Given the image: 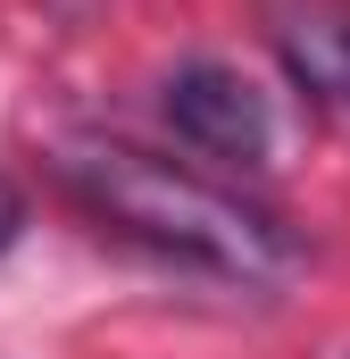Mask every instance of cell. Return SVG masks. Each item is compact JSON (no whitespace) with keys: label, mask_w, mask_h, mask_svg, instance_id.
<instances>
[{"label":"cell","mask_w":350,"mask_h":359,"mask_svg":"<svg viewBox=\"0 0 350 359\" xmlns=\"http://www.w3.org/2000/svg\"><path fill=\"white\" fill-rule=\"evenodd\" d=\"M17 226H25V201H17V184L0 176V251L17 243Z\"/></svg>","instance_id":"cell-4"},{"label":"cell","mask_w":350,"mask_h":359,"mask_svg":"<svg viewBox=\"0 0 350 359\" xmlns=\"http://www.w3.org/2000/svg\"><path fill=\"white\" fill-rule=\"evenodd\" d=\"M259 8L292 84L350 117V0H259Z\"/></svg>","instance_id":"cell-3"},{"label":"cell","mask_w":350,"mask_h":359,"mask_svg":"<svg viewBox=\"0 0 350 359\" xmlns=\"http://www.w3.org/2000/svg\"><path fill=\"white\" fill-rule=\"evenodd\" d=\"M159 109H167V126L200 151V159H225V168H267V151H275L267 92L251 84L242 67H225V59H192V67H175L167 92H159Z\"/></svg>","instance_id":"cell-2"},{"label":"cell","mask_w":350,"mask_h":359,"mask_svg":"<svg viewBox=\"0 0 350 359\" xmlns=\"http://www.w3.org/2000/svg\"><path fill=\"white\" fill-rule=\"evenodd\" d=\"M59 184L84 201V217H100L125 243H142L167 268L225 276V284H275L292 268V234L267 209H251L242 192L192 176L175 159H150L134 142H67Z\"/></svg>","instance_id":"cell-1"}]
</instances>
